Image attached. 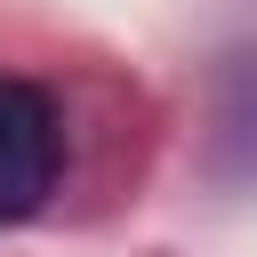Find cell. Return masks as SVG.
I'll use <instances>...</instances> for the list:
<instances>
[{"instance_id": "6da1fadb", "label": "cell", "mask_w": 257, "mask_h": 257, "mask_svg": "<svg viewBox=\"0 0 257 257\" xmlns=\"http://www.w3.org/2000/svg\"><path fill=\"white\" fill-rule=\"evenodd\" d=\"M56 161H64L56 104H48L32 80H0V225L32 217V209L48 201Z\"/></svg>"}]
</instances>
